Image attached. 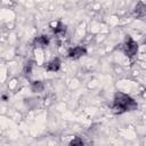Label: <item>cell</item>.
<instances>
[{
	"label": "cell",
	"instance_id": "277c9868",
	"mask_svg": "<svg viewBox=\"0 0 146 146\" xmlns=\"http://www.w3.org/2000/svg\"><path fill=\"white\" fill-rule=\"evenodd\" d=\"M50 43V39L48 35H44V34H41V35H38L33 39L32 41V47L34 49H42V48H46L48 47Z\"/></svg>",
	"mask_w": 146,
	"mask_h": 146
},
{
	"label": "cell",
	"instance_id": "52a82bcc",
	"mask_svg": "<svg viewBox=\"0 0 146 146\" xmlns=\"http://www.w3.org/2000/svg\"><path fill=\"white\" fill-rule=\"evenodd\" d=\"M60 66H62L60 59H59L58 57H54L52 59H50V60L47 63L46 70H47L48 72H57V71H59Z\"/></svg>",
	"mask_w": 146,
	"mask_h": 146
},
{
	"label": "cell",
	"instance_id": "6da1fadb",
	"mask_svg": "<svg viewBox=\"0 0 146 146\" xmlns=\"http://www.w3.org/2000/svg\"><path fill=\"white\" fill-rule=\"evenodd\" d=\"M136 110H138V103L132 97L121 91H116L114 94L113 104H112L113 113L123 114L127 112H133Z\"/></svg>",
	"mask_w": 146,
	"mask_h": 146
},
{
	"label": "cell",
	"instance_id": "7a4b0ae2",
	"mask_svg": "<svg viewBox=\"0 0 146 146\" xmlns=\"http://www.w3.org/2000/svg\"><path fill=\"white\" fill-rule=\"evenodd\" d=\"M123 54L128 57V58H133L137 52H138V49H139V46L137 43V41H135L130 35H127L123 43H122V47H121Z\"/></svg>",
	"mask_w": 146,
	"mask_h": 146
},
{
	"label": "cell",
	"instance_id": "ba28073f",
	"mask_svg": "<svg viewBox=\"0 0 146 146\" xmlns=\"http://www.w3.org/2000/svg\"><path fill=\"white\" fill-rule=\"evenodd\" d=\"M31 90L35 94H40L44 90V83L42 81H32L31 82Z\"/></svg>",
	"mask_w": 146,
	"mask_h": 146
},
{
	"label": "cell",
	"instance_id": "5b68a950",
	"mask_svg": "<svg viewBox=\"0 0 146 146\" xmlns=\"http://www.w3.org/2000/svg\"><path fill=\"white\" fill-rule=\"evenodd\" d=\"M50 27L52 30V33L58 38L64 36L66 33V25L63 24L62 22H52L50 23Z\"/></svg>",
	"mask_w": 146,
	"mask_h": 146
},
{
	"label": "cell",
	"instance_id": "8fae6325",
	"mask_svg": "<svg viewBox=\"0 0 146 146\" xmlns=\"http://www.w3.org/2000/svg\"><path fill=\"white\" fill-rule=\"evenodd\" d=\"M144 43H145V46H146V39H145V41H144Z\"/></svg>",
	"mask_w": 146,
	"mask_h": 146
},
{
	"label": "cell",
	"instance_id": "9c48e42d",
	"mask_svg": "<svg viewBox=\"0 0 146 146\" xmlns=\"http://www.w3.org/2000/svg\"><path fill=\"white\" fill-rule=\"evenodd\" d=\"M32 66H33L32 62H27V63L25 64V66H24V68H23V73H24V75H25L26 78H29V76L31 75V73H32Z\"/></svg>",
	"mask_w": 146,
	"mask_h": 146
},
{
	"label": "cell",
	"instance_id": "30bf717a",
	"mask_svg": "<svg viewBox=\"0 0 146 146\" xmlns=\"http://www.w3.org/2000/svg\"><path fill=\"white\" fill-rule=\"evenodd\" d=\"M84 143H83V140L80 138V137H75L74 139H72L71 141H70V145L71 146H74V145H83Z\"/></svg>",
	"mask_w": 146,
	"mask_h": 146
},
{
	"label": "cell",
	"instance_id": "8992f818",
	"mask_svg": "<svg viewBox=\"0 0 146 146\" xmlns=\"http://www.w3.org/2000/svg\"><path fill=\"white\" fill-rule=\"evenodd\" d=\"M132 15L136 17V18H143L146 16V3L143 2V1H138L133 11H132Z\"/></svg>",
	"mask_w": 146,
	"mask_h": 146
},
{
	"label": "cell",
	"instance_id": "3957f363",
	"mask_svg": "<svg viewBox=\"0 0 146 146\" xmlns=\"http://www.w3.org/2000/svg\"><path fill=\"white\" fill-rule=\"evenodd\" d=\"M86 55H87V49L83 46H75L73 48H70V50L67 52V57L73 59V60L79 59V58H81Z\"/></svg>",
	"mask_w": 146,
	"mask_h": 146
}]
</instances>
